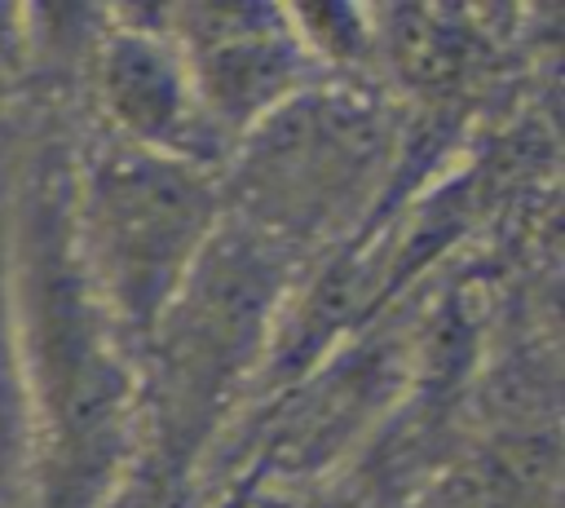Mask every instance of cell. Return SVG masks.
Instances as JSON below:
<instances>
[{
	"mask_svg": "<svg viewBox=\"0 0 565 508\" xmlns=\"http://www.w3.org/2000/svg\"><path fill=\"white\" fill-rule=\"evenodd\" d=\"M62 146H40L4 199L9 296L35 424L31 508H110L141 459L132 349L79 274Z\"/></svg>",
	"mask_w": 565,
	"mask_h": 508,
	"instance_id": "obj_1",
	"label": "cell"
},
{
	"mask_svg": "<svg viewBox=\"0 0 565 508\" xmlns=\"http://www.w3.org/2000/svg\"><path fill=\"white\" fill-rule=\"evenodd\" d=\"M300 274V256L225 216L177 300L137 345V473L159 490H181L203 477L234 415L252 406Z\"/></svg>",
	"mask_w": 565,
	"mask_h": 508,
	"instance_id": "obj_2",
	"label": "cell"
},
{
	"mask_svg": "<svg viewBox=\"0 0 565 508\" xmlns=\"http://www.w3.org/2000/svg\"><path fill=\"white\" fill-rule=\"evenodd\" d=\"M402 141L406 124L375 80H322L225 155V216L309 265L375 225Z\"/></svg>",
	"mask_w": 565,
	"mask_h": 508,
	"instance_id": "obj_3",
	"label": "cell"
},
{
	"mask_svg": "<svg viewBox=\"0 0 565 508\" xmlns=\"http://www.w3.org/2000/svg\"><path fill=\"white\" fill-rule=\"evenodd\" d=\"M225 221L221 172L93 137L71 155L66 230L119 340L137 345L177 300Z\"/></svg>",
	"mask_w": 565,
	"mask_h": 508,
	"instance_id": "obj_4",
	"label": "cell"
},
{
	"mask_svg": "<svg viewBox=\"0 0 565 508\" xmlns=\"http://www.w3.org/2000/svg\"><path fill=\"white\" fill-rule=\"evenodd\" d=\"M159 18L177 40L199 106L225 150L278 106L331 80L282 4H168Z\"/></svg>",
	"mask_w": 565,
	"mask_h": 508,
	"instance_id": "obj_5",
	"label": "cell"
},
{
	"mask_svg": "<svg viewBox=\"0 0 565 508\" xmlns=\"http://www.w3.org/2000/svg\"><path fill=\"white\" fill-rule=\"evenodd\" d=\"M84 80L102 137L221 172L230 150L212 133L159 9H106L84 49Z\"/></svg>",
	"mask_w": 565,
	"mask_h": 508,
	"instance_id": "obj_6",
	"label": "cell"
},
{
	"mask_svg": "<svg viewBox=\"0 0 565 508\" xmlns=\"http://www.w3.org/2000/svg\"><path fill=\"white\" fill-rule=\"evenodd\" d=\"M415 508H556V437L530 428L455 459Z\"/></svg>",
	"mask_w": 565,
	"mask_h": 508,
	"instance_id": "obj_7",
	"label": "cell"
},
{
	"mask_svg": "<svg viewBox=\"0 0 565 508\" xmlns=\"http://www.w3.org/2000/svg\"><path fill=\"white\" fill-rule=\"evenodd\" d=\"M31 464L35 424L22 371V345L9 296V243H4V199H0V508H31Z\"/></svg>",
	"mask_w": 565,
	"mask_h": 508,
	"instance_id": "obj_8",
	"label": "cell"
}]
</instances>
